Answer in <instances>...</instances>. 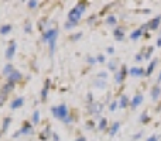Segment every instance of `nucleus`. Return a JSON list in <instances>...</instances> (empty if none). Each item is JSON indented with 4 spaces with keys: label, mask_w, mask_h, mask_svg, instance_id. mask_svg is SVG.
I'll list each match as a JSON object with an SVG mask.
<instances>
[{
    "label": "nucleus",
    "mask_w": 161,
    "mask_h": 141,
    "mask_svg": "<svg viewBox=\"0 0 161 141\" xmlns=\"http://www.w3.org/2000/svg\"><path fill=\"white\" fill-rule=\"evenodd\" d=\"M96 62L97 64H105L106 62V55L105 54H97L96 55Z\"/></svg>",
    "instance_id": "44"
},
{
    "label": "nucleus",
    "mask_w": 161,
    "mask_h": 141,
    "mask_svg": "<svg viewBox=\"0 0 161 141\" xmlns=\"http://www.w3.org/2000/svg\"><path fill=\"white\" fill-rule=\"evenodd\" d=\"M92 86L95 89H99V90H105L108 88V80H100V79H95L92 82Z\"/></svg>",
    "instance_id": "24"
},
{
    "label": "nucleus",
    "mask_w": 161,
    "mask_h": 141,
    "mask_svg": "<svg viewBox=\"0 0 161 141\" xmlns=\"http://www.w3.org/2000/svg\"><path fill=\"white\" fill-rule=\"evenodd\" d=\"M160 37H161V30H160Z\"/></svg>",
    "instance_id": "56"
},
{
    "label": "nucleus",
    "mask_w": 161,
    "mask_h": 141,
    "mask_svg": "<svg viewBox=\"0 0 161 141\" xmlns=\"http://www.w3.org/2000/svg\"><path fill=\"white\" fill-rule=\"evenodd\" d=\"M157 64H158V58H154L148 62L147 68H146V76H151V75L154 73V69H156Z\"/></svg>",
    "instance_id": "20"
},
{
    "label": "nucleus",
    "mask_w": 161,
    "mask_h": 141,
    "mask_svg": "<svg viewBox=\"0 0 161 141\" xmlns=\"http://www.w3.org/2000/svg\"><path fill=\"white\" fill-rule=\"evenodd\" d=\"M58 31V28H48L47 31H44V33H41V42L42 44H48V41H50L51 38H53V35Z\"/></svg>",
    "instance_id": "14"
},
{
    "label": "nucleus",
    "mask_w": 161,
    "mask_h": 141,
    "mask_svg": "<svg viewBox=\"0 0 161 141\" xmlns=\"http://www.w3.org/2000/svg\"><path fill=\"white\" fill-rule=\"evenodd\" d=\"M143 102H144V96H143V93L137 92V93L130 99V109L136 110L137 107H140V106L143 105Z\"/></svg>",
    "instance_id": "7"
},
{
    "label": "nucleus",
    "mask_w": 161,
    "mask_h": 141,
    "mask_svg": "<svg viewBox=\"0 0 161 141\" xmlns=\"http://www.w3.org/2000/svg\"><path fill=\"white\" fill-rule=\"evenodd\" d=\"M142 52H143V55H144V59L151 61V55H153V52H154V47L153 45H150V47H147V50L142 51Z\"/></svg>",
    "instance_id": "32"
},
{
    "label": "nucleus",
    "mask_w": 161,
    "mask_h": 141,
    "mask_svg": "<svg viewBox=\"0 0 161 141\" xmlns=\"http://www.w3.org/2000/svg\"><path fill=\"white\" fill-rule=\"evenodd\" d=\"M143 13H146V14H148V13H150V10H148V8H144V10H143Z\"/></svg>",
    "instance_id": "55"
},
{
    "label": "nucleus",
    "mask_w": 161,
    "mask_h": 141,
    "mask_svg": "<svg viewBox=\"0 0 161 141\" xmlns=\"http://www.w3.org/2000/svg\"><path fill=\"white\" fill-rule=\"evenodd\" d=\"M85 100H86V105H92L93 102H96V100L93 99V93H92V92H88V93H86Z\"/></svg>",
    "instance_id": "40"
},
{
    "label": "nucleus",
    "mask_w": 161,
    "mask_h": 141,
    "mask_svg": "<svg viewBox=\"0 0 161 141\" xmlns=\"http://www.w3.org/2000/svg\"><path fill=\"white\" fill-rule=\"evenodd\" d=\"M58 34H59V30L57 31V33L53 35V38L48 41V48H50V57H51V58H54V55H55V51H57V38H58Z\"/></svg>",
    "instance_id": "13"
},
{
    "label": "nucleus",
    "mask_w": 161,
    "mask_h": 141,
    "mask_svg": "<svg viewBox=\"0 0 161 141\" xmlns=\"http://www.w3.org/2000/svg\"><path fill=\"white\" fill-rule=\"evenodd\" d=\"M143 59H144V55H143V52L136 54V57H134V61H136V62H143Z\"/></svg>",
    "instance_id": "48"
},
{
    "label": "nucleus",
    "mask_w": 161,
    "mask_h": 141,
    "mask_svg": "<svg viewBox=\"0 0 161 141\" xmlns=\"http://www.w3.org/2000/svg\"><path fill=\"white\" fill-rule=\"evenodd\" d=\"M34 133H36V131H34V126L31 124V122H24L23 126L20 127V130H17L16 133L13 134V138H17V137H20V136H33Z\"/></svg>",
    "instance_id": "4"
},
{
    "label": "nucleus",
    "mask_w": 161,
    "mask_h": 141,
    "mask_svg": "<svg viewBox=\"0 0 161 141\" xmlns=\"http://www.w3.org/2000/svg\"><path fill=\"white\" fill-rule=\"evenodd\" d=\"M51 114H53L55 119L62 122V120H65L69 116L71 111H69V107H68L65 103H61V105H58V106H53V107H51Z\"/></svg>",
    "instance_id": "2"
},
{
    "label": "nucleus",
    "mask_w": 161,
    "mask_h": 141,
    "mask_svg": "<svg viewBox=\"0 0 161 141\" xmlns=\"http://www.w3.org/2000/svg\"><path fill=\"white\" fill-rule=\"evenodd\" d=\"M117 103H119V109H127L130 107V99H129L127 95L122 93L120 97L117 99Z\"/></svg>",
    "instance_id": "19"
},
{
    "label": "nucleus",
    "mask_w": 161,
    "mask_h": 141,
    "mask_svg": "<svg viewBox=\"0 0 161 141\" xmlns=\"http://www.w3.org/2000/svg\"><path fill=\"white\" fill-rule=\"evenodd\" d=\"M106 24L110 25V27H117V17L114 14H108L106 16Z\"/></svg>",
    "instance_id": "28"
},
{
    "label": "nucleus",
    "mask_w": 161,
    "mask_h": 141,
    "mask_svg": "<svg viewBox=\"0 0 161 141\" xmlns=\"http://www.w3.org/2000/svg\"><path fill=\"white\" fill-rule=\"evenodd\" d=\"M157 83H161V72H160V75H158V78H157Z\"/></svg>",
    "instance_id": "54"
},
{
    "label": "nucleus",
    "mask_w": 161,
    "mask_h": 141,
    "mask_svg": "<svg viewBox=\"0 0 161 141\" xmlns=\"http://www.w3.org/2000/svg\"><path fill=\"white\" fill-rule=\"evenodd\" d=\"M150 96H151V100H153V102H158L161 99V85L160 83H156V85L151 86Z\"/></svg>",
    "instance_id": "11"
},
{
    "label": "nucleus",
    "mask_w": 161,
    "mask_h": 141,
    "mask_svg": "<svg viewBox=\"0 0 161 141\" xmlns=\"http://www.w3.org/2000/svg\"><path fill=\"white\" fill-rule=\"evenodd\" d=\"M0 136H2V131H0Z\"/></svg>",
    "instance_id": "57"
},
{
    "label": "nucleus",
    "mask_w": 161,
    "mask_h": 141,
    "mask_svg": "<svg viewBox=\"0 0 161 141\" xmlns=\"http://www.w3.org/2000/svg\"><path fill=\"white\" fill-rule=\"evenodd\" d=\"M23 30H24V33H25V34H31V33H33V24H31L30 20H25Z\"/></svg>",
    "instance_id": "35"
},
{
    "label": "nucleus",
    "mask_w": 161,
    "mask_h": 141,
    "mask_svg": "<svg viewBox=\"0 0 161 141\" xmlns=\"http://www.w3.org/2000/svg\"><path fill=\"white\" fill-rule=\"evenodd\" d=\"M51 140H53V141H61V137H59V134L57 133V131H53V136H51Z\"/></svg>",
    "instance_id": "49"
},
{
    "label": "nucleus",
    "mask_w": 161,
    "mask_h": 141,
    "mask_svg": "<svg viewBox=\"0 0 161 141\" xmlns=\"http://www.w3.org/2000/svg\"><path fill=\"white\" fill-rule=\"evenodd\" d=\"M6 100H7V95H4V93H2V92H0V107H3V106H4Z\"/></svg>",
    "instance_id": "46"
},
{
    "label": "nucleus",
    "mask_w": 161,
    "mask_h": 141,
    "mask_svg": "<svg viewBox=\"0 0 161 141\" xmlns=\"http://www.w3.org/2000/svg\"><path fill=\"white\" fill-rule=\"evenodd\" d=\"M14 71H16V68H14V65L11 64V62H7V64H6L4 67H3L2 75H3V76H6V78H7L8 75H11Z\"/></svg>",
    "instance_id": "25"
},
{
    "label": "nucleus",
    "mask_w": 161,
    "mask_h": 141,
    "mask_svg": "<svg viewBox=\"0 0 161 141\" xmlns=\"http://www.w3.org/2000/svg\"><path fill=\"white\" fill-rule=\"evenodd\" d=\"M96 130L97 131H106L109 130V122L106 117H99L96 123Z\"/></svg>",
    "instance_id": "18"
},
{
    "label": "nucleus",
    "mask_w": 161,
    "mask_h": 141,
    "mask_svg": "<svg viewBox=\"0 0 161 141\" xmlns=\"http://www.w3.org/2000/svg\"><path fill=\"white\" fill-rule=\"evenodd\" d=\"M82 37H83V33H82V31H78V33L72 34V35L69 37V40H71L72 42H75V41H79V40L82 38Z\"/></svg>",
    "instance_id": "37"
},
{
    "label": "nucleus",
    "mask_w": 161,
    "mask_h": 141,
    "mask_svg": "<svg viewBox=\"0 0 161 141\" xmlns=\"http://www.w3.org/2000/svg\"><path fill=\"white\" fill-rule=\"evenodd\" d=\"M129 37H130L131 41H139L142 37H144V33H143L142 28L139 27V28H134V30L130 33V35H129Z\"/></svg>",
    "instance_id": "22"
},
{
    "label": "nucleus",
    "mask_w": 161,
    "mask_h": 141,
    "mask_svg": "<svg viewBox=\"0 0 161 141\" xmlns=\"http://www.w3.org/2000/svg\"><path fill=\"white\" fill-rule=\"evenodd\" d=\"M113 37L116 41H123V40L126 38V30L125 27H122V25H117V27L113 28Z\"/></svg>",
    "instance_id": "12"
},
{
    "label": "nucleus",
    "mask_w": 161,
    "mask_h": 141,
    "mask_svg": "<svg viewBox=\"0 0 161 141\" xmlns=\"http://www.w3.org/2000/svg\"><path fill=\"white\" fill-rule=\"evenodd\" d=\"M11 30H13V25L11 24H3L0 27V35H7V34L11 33Z\"/></svg>",
    "instance_id": "31"
},
{
    "label": "nucleus",
    "mask_w": 161,
    "mask_h": 141,
    "mask_svg": "<svg viewBox=\"0 0 161 141\" xmlns=\"http://www.w3.org/2000/svg\"><path fill=\"white\" fill-rule=\"evenodd\" d=\"M106 52H108L109 55H113V54H114V48L113 47H108V48H106Z\"/></svg>",
    "instance_id": "51"
},
{
    "label": "nucleus",
    "mask_w": 161,
    "mask_h": 141,
    "mask_svg": "<svg viewBox=\"0 0 161 141\" xmlns=\"http://www.w3.org/2000/svg\"><path fill=\"white\" fill-rule=\"evenodd\" d=\"M116 109H119V103H117V100H112L109 103V111H116Z\"/></svg>",
    "instance_id": "41"
},
{
    "label": "nucleus",
    "mask_w": 161,
    "mask_h": 141,
    "mask_svg": "<svg viewBox=\"0 0 161 141\" xmlns=\"http://www.w3.org/2000/svg\"><path fill=\"white\" fill-rule=\"evenodd\" d=\"M24 97L23 96H16L13 100L10 102V109L11 110H17V109H20V107H23L24 106Z\"/></svg>",
    "instance_id": "16"
},
{
    "label": "nucleus",
    "mask_w": 161,
    "mask_h": 141,
    "mask_svg": "<svg viewBox=\"0 0 161 141\" xmlns=\"http://www.w3.org/2000/svg\"><path fill=\"white\" fill-rule=\"evenodd\" d=\"M85 128L86 130H96V122H95L93 119H88L85 123Z\"/></svg>",
    "instance_id": "33"
},
{
    "label": "nucleus",
    "mask_w": 161,
    "mask_h": 141,
    "mask_svg": "<svg viewBox=\"0 0 161 141\" xmlns=\"http://www.w3.org/2000/svg\"><path fill=\"white\" fill-rule=\"evenodd\" d=\"M127 76H129V68H127V65L123 64L122 67H120V69L117 72H114V75H113L114 83H116V85H122Z\"/></svg>",
    "instance_id": "5"
},
{
    "label": "nucleus",
    "mask_w": 161,
    "mask_h": 141,
    "mask_svg": "<svg viewBox=\"0 0 161 141\" xmlns=\"http://www.w3.org/2000/svg\"><path fill=\"white\" fill-rule=\"evenodd\" d=\"M53 136V130H51V126L47 124L40 133V141H48Z\"/></svg>",
    "instance_id": "17"
},
{
    "label": "nucleus",
    "mask_w": 161,
    "mask_h": 141,
    "mask_svg": "<svg viewBox=\"0 0 161 141\" xmlns=\"http://www.w3.org/2000/svg\"><path fill=\"white\" fill-rule=\"evenodd\" d=\"M86 7H88V3L86 2H78L69 11H68L67 20L71 23H75V24H79L80 19H82V14L86 11Z\"/></svg>",
    "instance_id": "1"
},
{
    "label": "nucleus",
    "mask_w": 161,
    "mask_h": 141,
    "mask_svg": "<svg viewBox=\"0 0 161 141\" xmlns=\"http://www.w3.org/2000/svg\"><path fill=\"white\" fill-rule=\"evenodd\" d=\"M147 23H148V28H150V31H158L160 27H161V14H157L156 17L150 19Z\"/></svg>",
    "instance_id": "9"
},
{
    "label": "nucleus",
    "mask_w": 161,
    "mask_h": 141,
    "mask_svg": "<svg viewBox=\"0 0 161 141\" xmlns=\"http://www.w3.org/2000/svg\"><path fill=\"white\" fill-rule=\"evenodd\" d=\"M156 45H157V47H158V48H161V37H158V38H157Z\"/></svg>",
    "instance_id": "53"
},
{
    "label": "nucleus",
    "mask_w": 161,
    "mask_h": 141,
    "mask_svg": "<svg viewBox=\"0 0 161 141\" xmlns=\"http://www.w3.org/2000/svg\"><path fill=\"white\" fill-rule=\"evenodd\" d=\"M16 89V85L14 83H11V82H6L4 85L2 86V93H4V95H8V93H11V92Z\"/></svg>",
    "instance_id": "26"
},
{
    "label": "nucleus",
    "mask_w": 161,
    "mask_h": 141,
    "mask_svg": "<svg viewBox=\"0 0 161 141\" xmlns=\"http://www.w3.org/2000/svg\"><path fill=\"white\" fill-rule=\"evenodd\" d=\"M11 122H13V120H11V117H4V119H3L2 127H0V131H2V134L7 133V130H8V127H10Z\"/></svg>",
    "instance_id": "27"
},
{
    "label": "nucleus",
    "mask_w": 161,
    "mask_h": 141,
    "mask_svg": "<svg viewBox=\"0 0 161 141\" xmlns=\"http://www.w3.org/2000/svg\"><path fill=\"white\" fill-rule=\"evenodd\" d=\"M97 20V16L96 14H92L91 17H88V20H86V24L88 25H93V23Z\"/></svg>",
    "instance_id": "45"
},
{
    "label": "nucleus",
    "mask_w": 161,
    "mask_h": 141,
    "mask_svg": "<svg viewBox=\"0 0 161 141\" xmlns=\"http://www.w3.org/2000/svg\"><path fill=\"white\" fill-rule=\"evenodd\" d=\"M75 141H88V140H86L85 136H78V137L75 138Z\"/></svg>",
    "instance_id": "52"
},
{
    "label": "nucleus",
    "mask_w": 161,
    "mask_h": 141,
    "mask_svg": "<svg viewBox=\"0 0 161 141\" xmlns=\"http://www.w3.org/2000/svg\"><path fill=\"white\" fill-rule=\"evenodd\" d=\"M74 122H75V116H74V114H69V116H68L65 120H62V123H64L65 126H69V124H72Z\"/></svg>",
    "instance_id": "42"
},
{
    "label": "nucleus",
    "mask_w": 161,
    "mask_h": 141,
    "mask_svg": "<svg viewBox=\"0 0 161 141\" xmlns=\"http://www.w3.org/2000/svg\"><path fill=\"white\" fill-rule=\"evenodd\" d=\"M103 110H105V105L100 102H93L92 105H86V113L93 116V117H96V119L102 117L100 114H102Z\"/></svg>",
    "instance_id": "3"
},
{
    "label": "nucleus",
    "mask_w": 161,
    "mask_h": 141,
    "mask_svg": "<svg viewBox=\"0 0 161 141\" xmlns=\"http://www.w3.org/2000/svg\"><path fill=\"white\" fill-rule=\"evenodd\" d=\"M50 89H51V79H45L44 86H42L41 92H40V100H41L42 103L47 102V99H48V93H50Z\"/></svg>",
    "instance_id": "8"
},
{
    "label": "nucleus",
    "mask_w": 161,
    "mask_h": 141,
    "mask_svg": "<svg viewBox=\"0 0 161 141\" xmlns=\"http://www.w3.org/2000/svg\"><path fill=\"white\" fill-rule=\"evenodd\" d=\"M50 20L48 19H41L38 21V30H40V33H44V31H47L48 28H51V25H50Z\"/></svg>",
    "instance_id": "23"
},
{
    "label": "nucleus",
    "mask_w": 161,
    "mask_h": 141,
    "mask_svg": "<svg viewBox=\"0 0 161 141\" xmlns=\"http://www.w3.org/2000/svg\"><path fill=\"white\" fill-rule=\"evenodd\" d=\"M86 64H88L89 67H93V65H96L97 64V62H96V57L88 55V57H86Z\"/></svg>",
    "instance_id": "39"
},
{
    "label": "nucleus",
    "mask_w": 161,
    "mask_h": 141,
    "mask_svg": "<svg viewBox=\"0 0 161 141\" xmlns=\"http://www.w3.org/2000/svg\"><path fill=\"white\" fill-rule=\"evenodd\" d=\"M120 127H122V124H120V122H113L110 124V127H109V136L110 137H114L117 133L120 131Z\"/></svg>",
    "instance_id": "21"
},
{
    "label": "nucleus",
    "mask_w": 161,
    "mask_h": 141,
    "mask_svg": "<svg viewBox=\"0 0 161 141\" xmlns=\"http://www.w3.org/2000/svg\"><path fill=\"white\" fill-rule=\"evenodd\" d=\"M76 25H78V24H75V23H71V21H68V20H67V21H65V24H64V28H65V30H68V31H71V30H74Z\"/></svg>",
    "instance_id": "43"
},
{
    "label": "nucleus",
    "mask_w": 161,
    "mask_h": 141,
    "mask_svg": "<svg viewBox=\"0 0 161 141\" xmlns=\"http://www.w3.org/2000/svg\"><path fill=\"white\" fill-rule=\"evenodd\" d=\"M146 141H158V136H156V134H151V136L148 137Z\"/></svg>",
    "instance_id": "50"
},
{
    "label": "nucleus",
    "mask_w": 161,
    "mask_h": 141,
    "mask_svg": "<svg viewBox=\"0 0 161 141\" xmlns=\"http://www.w3.org/2000/svg\"><path fill=\"white\" fill-rule=\"evenodd\" d=\"M38 6H40L38 0H28V2H27V7L30 8V10H36Z\"/></svg>",
    "instance_id": "36"
},
{
    "label": "nucleus",
    "mask_w": 161,
    "mask_h": 141,
    "mask_svg": "<svg viewBox=\"0 0 161 141\" xmlns=\"http://www.w3.org/2000/svg\"><path fill=\"white\" fill-rule=\"evenodd\" d=\"M150 122H151V117H150V114H148V111H143L139 117V123H142V124H148Z\"/></svg>",
    "instance_id": "30"
},
{
    "label": "nucleus",
    "mask_w": 161,
    "mask_h": 141,
    "mask_svg": "<svg viewBox=\"0 0 161 141\" xmlns=\"http://www.w3.org/2000/svg\"><path fill=\"white\" fill-rule=\"evenodd\" d=\"M23 78L24 76H23L21 72H20L19 69H16L13 73L7 76V82H11V83H14V85H17V83H20L23 80Z\"/></svg>",
    "instance_id": "15"
},
{
    "label": "nucleus",
    "mask_w": 161,
    "mask_h": 141,
    "mask_svg": "<svg viewBox=\"0 0 161 141\" xmlns=\"http://www.w3.org/2000/svg\"><path fill=\"white\" fill-rule=\"evenodd\" d=\"M142 137H143V131H139V133H136V134L131 136V141H139Z\"/></svg>",
    "instance_id": "47"
},
{
    "label": "nucleus",
    "mask_w": 161,
    "mask_h": 141,
    "mask_svg": "<svg viewBox=\"0 0 161 141\" xmlns=\"http://www.w3.org/2000/svg\"><path fill=\"white\" fill-rule=\"evenodd\" d=\"M129 76H131V78H143V76H146V68H142V67L129 68Z\"/></svg>",
    "instance_id": "10"
},
{
    "label": "nucleus",
    "mask_w": 161,
    "mask_h": 141,
    "mask_svg": "<svg viewBox=\"0 0 161 141\" xmlns=\"http://www.w3.org/2000/svg\"><path fill=\"white\" fill-rule=\"evenodd\" d=\"M41 122V113H40V110H34L33 111V116H31V124L33 126H36V124H38V123Z\"/></svg>",
    "instance_id": "29"
},
{
    "label": "nucleus",
    "mask_w": 161,
    "mask_h": 141,
    "mask_svg": "<svg viewBox=\"0 0 161 141\" xmlns=\"http://www.w3.org/2000/svg\"><path fill=\"white\" fill-rule=\"evenodd\" d=\"M117 61H114V59H110V61L108 62V71H110V72H117L119 69H117Z\"/></svg>",
    "instance_id": "34"
},
{
    "label": "nucleus",
    "mask_w": 161,
    "mask_h": 141,
    "mask_svg": "<svg viewBox=\"0 0 161 141\" xmlns=\"http://www.w3.org/2000/svg\"><path fill=\"white\" fill-rule=\"evenodd\" d=\"M16 52H17V42H16V40H10L7 48H6V52H4L6 59H7V61H11V59L16 57Z\"/></svg>",
    "instance_id": "6"
},
{
    "label": "nucleus",
    "mask_w": 161,
    "mask_h": 141,
    "mask_svg": "<svg viewBox=\"0 0 161 141\" xmlns=\"http://www.w3.org/2000/svg\"><path fill=\"white\" fill-rule=\"evenodd\" d=\"M108 76L109 73L106 71H100L96 73V79H100V80H108Z\"/></svg>",
    "instance_id": "38"
}]
</instances>
